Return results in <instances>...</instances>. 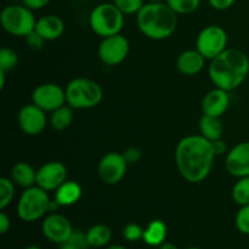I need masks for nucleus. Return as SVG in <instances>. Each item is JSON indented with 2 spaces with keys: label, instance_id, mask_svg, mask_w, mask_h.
Returning <instances> with one entry per match:
<instances>
[{
  "label": "nucleus",
  "instance_id": "f257e3e1",
  "mask_svg": "<svg viewBox=\"0 0 249 249\" xmlns=\"http://www.w3.org/2000/svg\"><path fill=\"white\" fill-rule=\"evenodd\" d=\"M215 152L212 141L199 135L182 138L175 148V163L185 180L198 184L207 179L213 168Z\"/></svg>",
  "mask_w": 249,
  "mask_h": 249
},
{
  "label": "nucleus",
  "instance_id": "f03ea898",
  "mask_svg": "<svg viewBox=\"0 0 249 249\" xmlns=\"http://www.w3.org/2000/svg\"><path fill=\"white\" fill-rule=\"evenodd\" d=\"M208 74L216 88L226 91L237 89L249 74L248 56L238 49H226L211 60Z\"/></svg>",
  "mask_w": 249,
  "mask_h": 249
},
{
  "label": "nucleus",
  "instance_id": "7ed1b4c3",
  "mask_svg": "<svg viewBox=\"0 0 249 249\" xmlns=\"http://www.w3.org/2000/svg\"><path fill=\"white\" fill-rule=\"evenodd\" d=\"M136 23L143 36L163 40L172 36L178 26V14L167 2H146L136 14Z\"/></svg>",
  "mask_w": 249,
  "mask_h": 249
},
{
  "label": "nucleus",
  "instance_id": "20e7f679",
  "mask_svg": "<svg viewBox=\"0 0 249 249\" xmlns=\"http://www.w3.org/2000/svg\"><path fill=\"white\" fill-rule=\"evenodd\" d=\"M89 26L95 34L102 38L119 34L124 26V14L113 2H102L90 12Z\"/></svg>",
  "mask_w": 249,
  "mask_h": 249
},
{
  "label": "nucleus",
  "instance_id": "39448f33",
  "mask_svg": "<svg viewBox=\"0 0 249 249\" xmlns=\"http://www.w3.org/2000/svg\"><path fill=\"white\" fill-rule=\"evenodd\" d=\"M104 92L95 80L89 78H74L66 88V101L72 108L87 109L96 107L101 102Z\"/></svg>",
  "mask_w": 249,
  "mask_h": 249
},
{
  "label": "nucleus",
  "instance_id": "423d86ee",
  "mask_svg": "<svg viewBox=\"0 0 249 249\" xmlns=\"http://www.w3.org/2000/svg\"><path fill=\"white\" fill-rule=\"evenodd\" d=\"M49 192L39 186L24 189L17 202V215L26 223H33L50 212Z\"/></svg>",
  "mask_w": 249,
  "mask_h": 249
},
{
  "label": "nucleus",
  "instance_id": "0eeeda50",
  "mask_svg": "<svg viewBox=\"0 0 249 249\" xmlns=\"http://www.w3.org/2000/svg\"><path fill=\"white\" fill-rule=\"evenodd\" d=\"M0 22L5 32L14 36H27L36 31V19L33 10L26 5L11 4L2 9L0 15Z\"/></svg>",
  "mask_w": 249,
  "mask_h": 249
},
{
  "label": "nucleus",
  "instance_id": "6e6552de",
  "mask_svg": "<svg viewBox=\"0 0 249 249\" xmlns=\"http://www.w3.org/2000/svg\"><path fill=\"white\" fill-rule=\"evenodd\" d=\"M228 45V34L220 26H208L199 32L196 40L197 50L204 56L206 60H213Z\"/></svg>",
  "mask_w": 249,
  "mask_h": 249
},
{
  "label": "nucleus",
  "instance_id": "1a4fd4ad",
  "mask_svg": "<svg viewBox=\"0 0 249 249\" xmlns=\"http://www.w3.org/2000/svg\"><path fill=\"white\" fill-rule=\"evenodd\" d=\"M129 40L126 36L119 34L102 38L97 49V55L106 66H118L123 62L129 53Z\"/></svg>",
  "mask_w": 249,
  "mask_h": 249
},
{
  "label": "nucleus",
  "instance_id": "9d476101",
  "mask_svg": "<svg viewBox=\"0 0 249 249\" xmlns=\"http://www.w3.org/2000/svg\"><path fill=\"white\" fill-rule=\"evenodd\" d=\"M34 105L45 112H53L66 104V90L55 83L40 84L34 89L32 94Z\"/></svg>",
  "mask_w": 249,
  "mask_h": 249
},
{
  "label": "nucleus",
  "instance_id": "9b49d317",
  "mask_svg": "<svg viewBox=\"0 0 249 249\" xmlns=\"http://www.w3.org/2000/svg\"><path fill=\"white\" fill-rule=\"evenodd\" d=\"M128 162L123 153L109 152L105 155L97 165V174L106 185H116L124 178Z\"/></svg>",
  "mask_w": 249,
  "mask_h": 249
},
{
  "label": "nucleus",
  "instance_id": "f8f14e48",
  "mask_svg": "<svg viewBox=\"0 0 249 249\" xmlns=\"http://www.w3.org/2000/svg\"><path fill=\"white\" fill-rule=\"evenodd\" d=\"M67 180V168L63 163L51 160L36 170V186L45 191H56Z\"/></svg>",
  "mask_w": 249,
  "mask_h": 249
},
{
  "label": "nucleus",
  "instance_id": "ddd939ff",
  "mask_svg": "<svg viewBox=\"0 0 249 249\" xmlns=\"http://www.w3.org/2000/svg\"><path fill=\"white\" fill-rule=\"evenodd\" d=\"M18 126L24 134L29 136H36L43 133L46 126V114L45 111L39 108L36 105L28 104L24 105L18 112L17 116Z\"/></svg>",
  "mask_w": 249,
  "mask_h": 249
},
{
  "label": "nucleus",
  "instance_id": "4468645a",
  "mask_svg": "<svg viewBox=\"0 0 249 249\" xmlns=\"http://www.w3.org/2000/svg\"><path fill=\"white\" fill-rule=\"evenodd\" d=\"M43 233L46 240L56 245H62L67 242L73 233V228L71 221L65 215L57 213H51L44 219Z\"/></svg>",
  "mask_w": 249,
  "mask_h": 249
},
{
  "label": "nucleus",
  "instance_id": "2eb2a0df",
  "mask_svg": "<svg viewBox=\"0 0 249 249\" xmlns=\"http://www.w3.org/2000/svg\"><path fill=\"white\" fill-rule=\"evenodd\" d=\"M226 170L235 178L249 177V141L240 142L231 148L225 160Z\"/></svg>",
  "mask_w": 249,
  "mask_h": 249
},
{
  "label": "nucleus",
  "instance_id": "dca6fc26",
  "mask_svg": "<svg viewBox=\"0 0 249 249\" xmlns=\"http://www.w3.org/2000/svg\"><path fill=\"white\" fill-rule=\"evenodd\" d=\"M230 105L229 91L216 88L204 95L202 100V111L204 114L214 117H221Z\"/></svg>",
  "mask_w": 249,
  "mask_h": 249
},
{
  "label": "nucleus",
  "instance_id": "f3484780",
  "mask_svg": "<svg viewBox=\"0 0 249 249\" xmlns=\"http://www.w3.org/2000/svg\"><path fill=\"white\" fill-rule=\"evenodd\" d=\"M65 31V23L62 18L56 15H45L36 19V32L40 34L45 41L56 40L60 38Z\"/></svg>",
  "mask_w": 249,
  "mask_h": 249
},
{
  "label": "nucleus",
  "instance_id": "a211bd4d",
  "mask_svg": "<svg viewBox=\"0 0 249 249\" xmlns=\"http://www.w3.org/2000/svg\"><path fill=\"white\" fill-rule=\"evenodd\" d=\"M204 56L198 50H186L180 53L177 61V67L184 75H195L204 67Z\"/></svg>",
  "mask_w": 249,
  "mask_h": 249
},
{
  "label": "nucleus",
  "instance_id": "6ab92c4d",
  "mask_svg": "<svg viewBox=\"0 0 249 249\" xmlns=\"http://www.w3.org/2000/svg\"><path fill=\"white\" fill-rule=\"evenodd\" d=\"M82 187L78 182L72 180H66L55 191V201L61 207L73 206L82 197Z\"/></svg>",
  "mask_w": 249,
  "mask_h": 249
},
{
  "label": "nucleus",
  "instance_id": "aec40b11",
  "mask_svg": "<svg viewBox=\"0 0 249 249\" xmlns=\"http://www.w3.org/2000/svg\"><path fill=\"white\" fill-rule=\"evenodd\" d=\"M11 178L12 181L22 189H28L36 185V172L26 162H18L12 167Z\"/></svg>",
  "mask_w": 249,
  "mask_h": 249
},
{
  "label": "nucleus",
  "instance_id": "412c9836",
  "mask_svg": "<svg viewBox=\"0 0 249 249\" xmlns=\"http://www.w3.org/2000/svg\"><path fill=\"white\" fill-rule=\"evenodd\" d=\"M199 133L209 141H215L221 139L224 133V126L220 117H214L203 113V116L199 119Z\"/></svg>",
  "mask_w": 249,
  "mask_h": 249
},
{
  "label": "nucleus",
  "instance_id": "4be33fe9",
  "mask_svg": "<svg viewBox=\"0 0 249 249\" xmlns=\"http://www.w3.org/2000/svg\"><path fill=\"white\" fill-rule=\"evenodd\" d=\"M167 225L162 220H152L143 230V242L150 247H160L167 238Z\"/></svg>",
  "mask_w": 249,
  "mask_h": 249
},
{
  "label": "nucleus",
  "instance_id": "5701e85b",
  "mask_svg": "<svg viewBox=\"0 0 249 249\" xmlns=\"http://www.w3.org/2000/svg\"><path fill=\"white\" fill-rule=\"evenodd\" d=\"M88 242L92 248H105L112 238V231L105 224H96L87 231Z\"/></svg>",
  "mask_w": 249,
  "mask_h": 249
},
{
  "label": "nucleus",
  "instance_id": "b1692460",
  "mask_svg": "<svg viewBox=\"0 0 249 249\" xmlns=\"http://www.w3.org/2000/svg\"><path fill=\"white\" fill-rule=\"evenodd\" d=\"M73 121V108L70 105H63L60 108L51 112L50 124L55 130L61 131L67 129L72 124Z\"/></svg>",
  "mask_w": 249,
  "mask_h": 249
},
{
  "label": "nucleus",
  "instance_id": "393cba45",
  "mask_svg": "<svg viewBox=\"0 0 249 249\" xmlns=\"http://www.w3.org/2000/svg\"><path fill=\"white\" fill-rule=\"evenodd\" d=\"M232 198L240 206L249 204V177L240 178L233 185Z\"/></svg>",
  "mask_w": 249,
  "mask_h": 249
},
{
  "label": "nucleus",
  "instance_id": "a878e982",
  "mask_svg": "<svg viewBox=\"0 0 249 249\" xmlns=\"http://www.w3.org/2000/svg\"><path fill=\"white\" fill-rule=\"evenodd\" d=\"M165 2L178 15L192 14L201 5V0H165Z\"/></svg>",
  "mask_w": 249,
  "mask_h": 249
},
{
  "label": "nucleus",
  "instance_id": "bb28decb",
  "mask_svg": "<svg viewBox=\"0 0 249 249\" xmlns=\"http://www.w3.org/2000/svg\"><path fill=\"white\" fill-rule=\"evenodd\" d=\"M15 182L7 178L0 179V209L4 211L12 202L15 196Z\"/></svg>",
  "mask_w": 249,
  "mask_h": 249
},
{
  "label": "nucleus",
  "instance_id": "cd10ccee",
  "mask_svg": "<svg viewBox=\"0 0 249 249\" xmlns=\"http://www.w3.org/2000/svg\"><path fill=\"white\" fill-rule=\"evenodd\" d=\"M18 63V55L16 51L10 48H2L0 50V71L2 72H10L14 70Z\"/></svg>",
  "mask_w": 249,
  "mask_h": 249
},
{
  "label": "nucleus",
  "instance_id": "c85d7f7f",
  "mask_svg": "<svg viewBox=\"0 0 249 249\" xmlns=\"http://www.w3.org/2000/svg\"><path fill=\"white\" fill-rule=\"evenodd\" d=\"M113 4L124 15H135L145 5L143 0H113Z\"/></svg>",
  "mask_w": 249,
  "mask_h": 249
},
{
  "label": "nucleus",
  "instance_id": "c756f323",
  "mask_svg": "<svg viewBox=\"0 0 249 249\" xmlns=\"http://www.w3.org/2000/svg\"><path fill=\"white\" fill-rule=\"evenodd\" d=\"M235 224L237 230L243 235H249V204L241 206L236 214Z\"/></svg>",
  "mask_w": 249,
  "mask_h": 249
},
{
  "label": "nucleus",
  "instance_id": "7c9ffc66",
  "mask_svg": "<svg viewBox=\"0 0 249 249\" xmlns=\"http://www.w3.org/2000/svg\"><path fill=\"white\" fill-rule=\"evenodd\" d=\"M123 236L124 240H126L128 242H136V241L142 240L143 230L140 225L131 223L124 228Z\"/></svg>",
  "mask_w": 249,
  "mask_h": 249
},
{
  "label": "nucleus",
  "instance_id": "2f4dec72",
  "mask_svg": "<svg viewBox=\"0 0 249 249\" xmlns=\"http://www.w3.org/2000/svg\"><path fill=\"white\" fill-rule=\"evenodd\" d=\"M68 242L72 243L78 249H88L90 247L89 242H88L87 232H83V231H73L72 236L70 237Z\"/></svg>",
  "mask_w": 249,
  "mask_h": 249
},
{
  "label": "nucleus",
  "instance_id": "473e14b6",
  "mask_svg": "<svg viewBox=\"0 0 249 249\" xmlns=\"http://www.w3.org/2000/svg\"><path fill=\"white\" fill-rule=\"evenodd\" d=\"M24 39H26L27 45L31 49H33V50H39V49L43 48L44 43H45V40L41 38L40 34L36 33V31H33L32 33H29L28 36H24Z\"/></svg>",
  "mask_w": 249,
  "mask_h": 249
},
{
  "label": "nucleus",
  "instance_id": "72a5a7b5",
  "mask_svg": "<svg viewBox=\"0 0 249 249\" xmlns=\"http://www.w3.org/2000/svg\"><path fill=\"white\" fill-rule=\"evenodd\" d=\"M141 155L142 153H141L140 148L138 147H129L123 152V156L126 162H128V164L129 163H136L138 160H140Z\"/></svg>",
  "mask_w": 249,
  "mask_h": 249
},
{
  "label": "nucleus",
  "instance_id": "f704fd0d",
  "mask_svg": "<svg viewBox=\"0 0 249 249\" xmlns=\"http://www.w3.org/2000/svg\"><path fill=\"white\" fill-rule=\"evenodd\" d=\"M236 0H208L209 5H211L213 9L219 10V11H224V10H228L235 4Z\"/></svg>",
  "mask_w": 249,
  "mask_h": 249
},
{
  "label": "nucleus",
  "instance_id": "c9c22d12",
  "mask_svg": "<svg viewBox=\"0 0 249 249\" xmlns=\"http://www.w3.org/2000/svg\"><path fill=\"white\" fill-rule=\"evenodd\" d=\"M51 0H22V4L26 5L31 10H40L45 7Z\"/></svg>",
  "mask_w": 249,
  "mask_h": 249
},
{
  "label": "nucleus",
  "instance_id": "e433bc0d",
  "mask_svg": "<svg viewBox=\"0 0 249 249\" xmlns=\"http://www.w3.org/2000/svg\"><path fill=\"white\" fill-rule=\"evenodd\" d=\"M10 226H11L10 218L4 211H1V213H0V233H2V235L6 233L9 231Z\"/></svg>",
  "mask_w": 249,
  "mask_h": 249
},
{
  "label": "nucleus",
  "instance_id": "4c0bfd02",
  "mask_svg": "<svg viewBox=\"0 0 249 249\" xmlns=\"http://www.w3.org/2000/svg\"><path fill=\"white\" fill-rule=\"evenodd\" d=\"M213 143V148H214V152H215V156H221L226 152V143L225 141H223L221 139L215 141H212Z\"/></svg>",
  "mask_w": 249,
  "mask_h": 249
},
{
  "label": "nucleus",
  "instance_id": "58836bf2",
  "mask_svg": "<svg viewBox=\"0 0 249 249\" xmlns=\"http://www.w3.org/2000/svg\"><path fill=\"white\" fill-rule=\"evenodd\" d=\"M160 249H179L177 245L172 242H164L160 246Z\"/></svg>",
  "mask_w": 249,
  "mask_h": 249
},
{
  "label": "nucleus",
  "instance_id": "ea45409f",
  "mask_svg": "<svg viewBox=\"0 0 249 249\" xmlns=\"http://www.w3.org/2000/svg\"><path fill=\"white\" fill-rule=\"evenodd\" d=\"M60 249H78L77 247H74V246L72 245V243H70L67 241V242L62 243V245H60Z\"/></svg>",
  "mask_w": 249,
  "mask_h": 249
},
{
  "label": "nucleus",
  "instance_id": "a19ab883",
  "mask_svg": "<svg viewBox=\"0 0 249 249\" xmlns=\"http://www.w3.org/2000/svg\"><path fill=\"white\" fill-rule=\"evenodd\" d=\"M105 249H126V247H124V246L122 245H113V246H108V247H106Z\"/></svg>",
  "mask_w": 249,
  "mask_h": 249
},
{
  "label": "nucleus",
  "instance_id": "79ce46f5",
  "mask_svg": "<svg viewBox=\"0 0 249 249\" xmlns=\"http://www.w3.org/2000/svg\"><path fill=\"white\" fill-rule=\"evenodd\" d=\"M23 249H41V248L38 247V246H36V245H31V246H27V247Z\"/></svg>",
  "mask_w": 249,
  "mask_h": 249
},
{
  "label": "nucleus",
  "instance_id": "37998d69",
  "mask_svg": "<svg viewBox=\"0 0 249 249\" xmlns=\"http://www.w3.org/2000/svg\"><path fill=\"white\" fill-rule=\"evenodd\" d=\"M148 2H164L165 0H147Z\"/></svg>",
  "mask_w": 249,
  "mask_h": 249
},
{
  "label": "nucleus",
  "instance_id": "c03bdc74",
  "mask_svg": "<svg viewBox=\"0 0 249 249\" xmlns=\"http://www.w3.org/2000/svg\"><path fill=\"white\" fill-rule=\"evenodd\" d=\"M185 249H201V248H198V247H187V248H185Z\"/></svg>",
  "mask_w": 249,
  "mask_h": 249
}]
</instances>
